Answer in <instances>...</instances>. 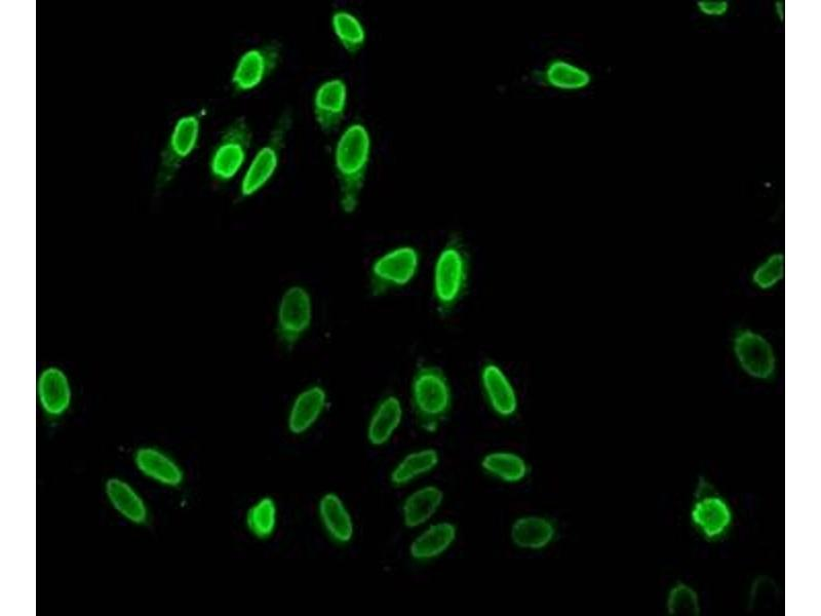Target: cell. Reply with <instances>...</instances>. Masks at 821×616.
<instances>
[{
  "label": "cell",
  "instance_id": "1",
  "mask_svg": "<svg viewBox=\"0 0 821 616\" xmlns=\"http://www.w3.org/2000/svg\"><path fill=\"white\" fill-rule=\"evenodd\" d=\"M371 150V139L361 124L348 127L335 151V166L340 183V203L347 214L358 208L364 187Z\"/></svg>",
  "mask_w": 821,
  "mask_h": 616
},
{
  "label": "cell",
  "instance_id": "2",
  "mask_svg": "<svg viewBox=\"0 0 821 616\" xmlns=\"http://www.w3.org/2000/svg\"><path fill=\"white\" fill-rule=\"evenodd\" d=\"M468 251L458 234L452 235L441 251L435 266L434 293L442 316L452 313L466 291L469 280Z\"/></svg>",
  "mask_w": 821,
  "mask_h": 616
},
{
  "label": "cell",
  "instance_id": "3",
  "mask_svg": "<svg viewBox=\"0 0 821 616\" xmlns=\"http://www.w3.org/2000/svg\"><path fill=\"white\" fill-rule=\"evenodd\" d=\"M412 401L422 428L434 433L451 407V390L442 369L421 365L412 381Z\"/></svg>",
  "mask_w": 821,
  "mask_h": 616
},
{
  "label": "cell",
  "instance_id": "4",
  "mask_svg": "<svg viewBox=\"0 0 821 616\" xmlns=\"http://www.w3.org/2000/svg\"><path fill=\"white\" fill-rule=\"evenodd\" d=\"M691 520L709 541H717L724 536L732 524L729 505L705 478L699 479Z\"/></svg>",
  "mask_w": 821,
  "mask_h": 616
},
{
  "label": "cell",
  "instance_id": "5",
  "mask_svg": "<svg viewBox=\"0 0 821 616\" xmlns=\"http://www.w3.org/2000/svg\"><path fill=\"white\" fill-rule=\"evenodd\" d=\"M252 141V131L245 118L234 121L224 132L211 159L212 175L228 181L243 167Z\"/></svg>",
  "mask_w": 821,
  "mask_h": 616
},
{
  "label": "cell",
  "instance_id": "6",
  "mask_svg": "<svg viewBox=\"0 0 821 616\" xmlns=\"http://www.w3.org/2000/svg\"><path fill=\"white\" fill-rule=\"evenodd\" d=\"M292 126V112L286 110L271 136L252 161L242 182V196L251 197L256 194L275 174L281 150L285 144L287 134Z\"/></svg>",
  "mask_w": 821,
  "mask_h": 616
},
{
  "label": "cell",
  "instance_id": "7",
  "mask_svg": "<svg viewBox=\"0 0 821 616\" xmlns=\"http://www.w3.org/2000/svg\"><path fill=\"white\" fill-rule=\"evenodd\" d=\"M200 131L201 120L197 114L186 115L177 122L162 154L156 188H165L175 178L183 162L197 148Z\"/></svg>",
  "mask_w": 821,
  "mask_h": 616
},
{
  "label": "cell",
  "instance_id": "8",
  "mask_svg": "<svg viewBox=\"0 0 821 616\" xmlns=\"http://www.w3.org/2000/svg\"><path fill=\"white\" fill-rule=\"evenodd\" d=\"M419 254L412 247H400L379 257L371 268V288L375 295L408 285L416 276Z\"/></svg>",
  "mask_w": 821,
  "mask_h": 616
},
{
  "label": "cell",
  "instance_id": "9",
  "mask_svg": "<svg viewBox=\"0 0 821 616\" xmlns=\"http://www.w3.org/2000/svg\"><path fill=\"white\" fill-rule=\"evenodd\" d=\"M312 321V301L301 286L289 288L281 298L277 331L281 342L292 348L308 331Z\"/></svg>",
  "mask_w": 821,
  "mask_h": 616
},
{
  "label": "cell",
  "instance_id": "10",
  "mask_svg": "<svg viewBox=\"0 0 821 616\" xmlns=\"http://www.w3.org/2000/svg\"><path fill=\"white\" fill-rule=\"evenodd\" d=\"M281 50L282 45L275 41L246 52L232 75L234 89L246 92L258 87L278 66Z\"/></svg>",
  "mask_w": 821,
  "mask_h": 616
},
{
  "label": "cell",
  "instance_id": "11",
  "mask_svg": "<svg viewBox=\"0 0 821 616\" xmlns=\"http://www.w3.org/2000/svg\"><path fill=\"white\" fill-rule=\"evenodd\" d=\"M734 351L740 366L758 379H770L775 373V357L769 342L750 330L741 331L734 340Z\"/></svg>",
  "mask_w": 821,
  "mask_h": 616
},
{
  "label": "cell",
  "instance_id": "12",
  "mask_svg": "<svg viewBox=\"0 0 821 616\" xmlns=\"http://www.w3.org/2000/svg\"><path fill=\"white\" fill-rule=\"evenodd\" d=\"M347 88L342 80L324 83L315 97V114L325 133H332L340 125L346 108Z\"/></svg>",
  "mask_w": 821,
  "mask_h": 616
},
{
  "label": "cell",
  "instance_id": "13",
  "mask_svg": "<svg viewBox=\"0 0 821 616\" xmlns=\"http://www.w3.org/2000/svg\"><path fill=\"white\" fill-rule=\"evenodd\" d=\"M37 393L42 407L50 415H62L70 406V383L65 372L58 367H48L39 374Z\"/></svg>",
  "mask_w": 821,
  "mask_h": 616
},
{
  "label": "cell",
  "instance_id": "14",
  "mask_svg": "<svg viewBox=\"0 0 821 616\" xmlns=\"http://www.w3.org/2000/svg\"><path fill=\"white\" fill-rule=\"evenodd\" d=\"M482 383L490 405L497 414L510 417L517 412L518 398L515 389L498 365H484Z\"/></svg>",
  "mask_w": 821,
  "mask_h": 616
},
{
  "label": "cell",
  "instance_id": "15",
  "mask_svg": "<svg viewBox=\"0 0 821 616\" xmlns=\"http://www.w3.org/2000/svg\"><path fill=\"white\" fill-rule=\"evenodd\" d=\"M539 74L544 84L560 91H580L592 83V74L588 70L560 58L547 63Z\"/></svg>",
  "mask_w": 821,
  "mask_h": 616
},
{
  "label": "cell",
  "instance_id": "16",
  "mask_svg": "<svg viewBox=\"0 0 821 616\" xmlns=\"http://www.w3.org/2000/svg\"><path fill=\"white\" fill-rule=\"evenodd\" d=\"M327 403V395L323 388H308L294 401L289 414V430L295 435H301L315 425L323 413Z\"/></svg>",
  "mask_w": 821,
  "mask_h": 616
},
{
  "label": "cell",
  "instance_id": "17",
  "mask_svg": "<svg viewBox=\"0 0 821 616\" xmlns=\"http://www.w3.org/2000/svg\"><path fill=\"white\" fill-rule=\"evenodd\" d=\"M403 408L397 397L383 399L375 409L368 427V439L375 446L384 445L400 427Z\"/></svg>",
  "mask_w": 821,
  "mask_h": 616
},
{
  "label": "cell",
  "instance_id": "18",
  "mask_svg": "<svg viewBox=\"0 0 821 616\" xmlns=\"http://www.w3.org/2000/svg\"><path fill=\"white\" fill-rule=\"evenodd\" d=\"M456 532V527L451 523L430 526L411 545V556L415 560L426 561L442 555L454 543Z\"/></svg>",
  "mask_w": 821,
  "mask_h": 616
},
{
  "label": "cell",
  "instance_id": "19",
  "mask_svg": "<svg viewBox=\"0 0 821 616\" xmlns=\"http://www.w3.org/2000/svg\"><path fill=\"white\" fill-rule=\"evenodd\" d=\"M136 465L149 478L168 486H178L183 481V473L175 462L164 453L143 448L137 451Z\"/></svg>",
  "mask_w": 821,
  "mask_h": 616
},
{
  "label": "cell",
  "instance_id": "20",
  "mask_svg": "<svg viewBox=\"0 0 821 616\" xmlns=\"http://www.w3.org/2000/svg\"><path fill=\"white\" fill-rule=\"evenodd\" d=\"M443 499V492L434 486L424 487L412 493L403 507L405 525L416 528L432 519L441 507Z\"/></svg>",
  "mask_w": 821,
  "mask_h": 616
},
{
  "label": "cell",
  "instance_id": "21",
  "mask_svg": "<svg viewBox=\"0 0 821 616\" xmlns=\"http://www.w3.org/2000/svg\"><path fill=\"white\" fill-rule=\"evenodd\" d=\"M554 524L544 518L526 517L516 521L512 538L516 546L527 550H540L549 546L555 538Z\"/></svg>",
  "mask_w": 821,
  "mask_h": 616
},
{
  "label": "cell",
  "instance_id": "22",
  "mask_svg": "<svg viewBox=\"0 0 821 616\" xmlns=\"http://www.w3.org/2000/svg\"><path fill=\"white\" fill-rule=\"evenodd\" d=\"M320 516L330 536L340 544H347L354 536V524L342 500L335 494L325 495L320 503Z\"/></svg>",
  "mask_w": 821,
  "mask_h": 616
},
{
  "label": "cell",
  "instance_id": "23",
  "mask_svg": "<svg viewBox=\"0 0 821 616\" xmlns=\"http://www.w3.org/2000/svg\"><path fill=\"white\" fill-rule=\"evenodd\" d=\"M106 492L113 507L130 521L143 524L147 519V510L141 497L127 483L119 479H110Z\"/></svg>",
  "mask_w": 821,
  "mask_h": 616
},
{
  "label": "cell",
  "instance_id": "24",
  "mask_svg": "<svg viewBox=\"0 0 821 616\" xmlns=\"http://www.w3.org/2000/svg\"><path fill=\"white\" fill-rule=\"evenodd\" d=\"M439 464L436 450L426 449L407 455L393 471L390 480L395 486H403L433 471Z\"/></svg>",
  "mask_w": 821,
  "mask_h": 616
},
{
  "label": "cell",
  "instance_id": "25",
  "mask_svg": "<svg viewBox=\"0 0 821 616\" xmlns=\"http://www.w3.org/2000/svg\"><path fill=\"white\" fill-rule=\"evenodd\" d=\"M482 467L491 475L510 483L523 480L528 467L523 458L513 453H492L482 461Z\"/></svg>",
  "mask_w": 821,
  "mask_h": 616
},
{
  "label": "cell",
  "instance_id": "26",
  "mask_svg": "<svg viewBox=\"0 0 821 616\" xmlns=\"http://www.w3.org/2000/svg\"><path fill=\"white\" fill-rule=\"evenodd\" d=\"M332 25L339 42L351 54L358 53L366 41V31L361 21L345 11L336 12Z\"/></svg>",
  "mask_w": 821,
  "mask_h": 616
},
{
  "label": "cell",
  "instance_id": "27",
  "mask_svg": "<svg viewBox=\"0 0 821 616\" xmlns=\"http://www.w3.org/2000/svg\"><path fill=\"white\" fill-rule=\"evenodd\" d=\"M247 524L259 538L269 537L277 524V508L271 498H263L248 512Z\"/></svg>",
  "mask_w": 821,
  "mask_h": 616
},
{
  "label": "cell",
  "instance_id": "28",
  "mask_svg": "<svg viewBox=\"0 0 821 616\" xmlns=\"http://www.w3.org/2000/svg\"><path fill=\"white\" fill-rule=\"evenodd\" d=\"M668 611L671 615H699L700 605L698 595L692 588L684 584L677 585L669 595Z\"/></svg>",
  "mask_w": 821,
  "mask_h": 616
},
{
  "label": "cell",
  "instance_id": "29",
  "mask_svg": "<svg viewBox=\"0 0 821 616\" xmlns=\"http://www.w3.org/2000/svg\"><path fill=\"white\" fill-rule=\"evenodd\" d=\"M784 275L785 257L775 254L757 268L753 281L761 289H769L783 279Z\"/></svg>",
  "mask_w": 821,
  "mask_h": 616
},
{
  "label": "cell",
  "instance_id": "30",
  "mask_svg": "<svg viewBox=\"0 0 821 616\" xmlns=\"http://www.w3.org/2000/svg\"><path fill=\"white\" fill-rule=\"evenodd\" d=\"M778 591L774 582L766 576H761L753 585L751 593V608L766 609L777 601Z\"/></svg>",
  "mask_w": 821,
  "mask_h": 616
},
{
  "label": "cell",
  "instance_id": "31",
  "mask_svg": "<svg viewBox=\"0 0 821 616\" xmlns=\"http://www.w3.org/2000/svg\"><path fill=\"white\" fill-rule=\"evenodd\" d=\"M698 9L702 14L708 16H723L728 11V3L726 2H700L697 4Z\"/></svg>",
  "mask_w": 821,
  "mask_h": 616
}]
</instances>
